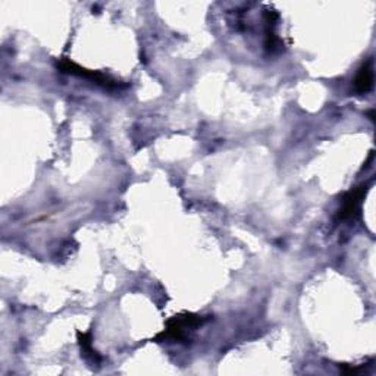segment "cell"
<instances>
[{
    "mask_svg": "<svg viewBox=\"0 0 376 376\" xmlns=\"http://www.w3.org/2000/svg\"><path fill=\"white\" fill-rule=\"evenodd\" d=\"M368 191V185H360L357 188H353L352 191H348L343 197V203L340 210H338V219L347 221L354 218L359 213V207L361 203V198L365 197Z\"/></svg>",
    "mask_w": 376,
    "mask_h": 376,
    "instance_id": "3",
    "label": "cell"
},
{
    "mask_svg": "<svg viewBox=\"0 0 376 376\" xmlns=\"http://www.w3.org/2000/svg\"><path fill=\"white\" fill-rule=\"evenodd\" d=\"M56 65H58V68L62 72H67V74H71V75H77V77H81V78L92 80L96 84L105 87V89H121V87H123L118 81H115V80H112L110 77H108V75H103V74L96 72V71H90V69L81 68L80 65L74 64L72 60H69L67 58L60 59Z\"/></svg>",
    "mask_w": 376,
    "mask_h": 376,
    "instance_id": "2",
    "label": "cell"
},
{
    "mask_svg": "<svg viewBox=\"0 0 376 376\" xmlns=\"http://www.w3.org/2000/svg\"><path fill=\"white\" fill-rule=\"evenodd\" d=\"M78 343L81 347V352L84 357L90 359L93 363L100 361V356L97 354L96 350L92 347V334L90 332H78Z\"/></svg>",
    "mask_w": 376,
    "mask_h": 376,
    "instance_id": "5",
    "label": "cell"
},
{
    "mask_svg": "<svg viewBox=\"0 0 376 376\" xmlns=\"http://www.w3.org/2000/svg\"><path fill=\"white\" fill-rule=\"evenodd\" d=\"M205 319L193 313H182V315L173 316L166 322V330L156 336V340H171V341H185V330L196 328L202 325Z\"/></svg>",
    "mask_w": 376,
    "mask_h": 376,
    "instance_id": "1",
    "label": "cell"
},
{
    "mask_svg": "<svg viewBox=\"0 0 376 376\" xmlns=\"http://www.w3.org/2000/svg\"><path fill=\"white\" fill-rule=\"evenodd\" d=\"M373 87V67H372V59H369L366 64L359 69L357 77L354 80V90L359 94H366L372 90Z\"/></svg>",
    "mask_w": 376,
    "mask_h": 376,
    "instance_id": "4",
    "label": "cell"
}]
</instances>
